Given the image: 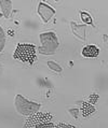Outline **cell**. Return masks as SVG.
<instances>
[{
  "label": "cell",
  "instance_id": "cell-1",
  "mask_svg": "<svg viewBox=\"0 0 108 128\" xmlns=\"http://www.w3.org/2000/svg\"><path fill=\"white\" fill-rule=\"evenodd\" d=\"M14 58L17 60H21L23 62H29L32 64L37 59V51L36 46L32 44H19L14 53Z\"/></svg>",
  "mask_w": 108,
  "mask_h": 128
},
{
  "label": "cell",
  "instance_id": "cell-2",
  "mask_svg": "<svg viewBox=\"0 0 108 128\" xmlns=\"http://www.w3.org/2000/svg\"><path fill=\"white\" fill-rule=\"evenodd\" d=\"M51 120H53V115L50 113H42V112H38L36 114L31 115L30 117H28V120L25 123V128H31V127H36L41 124H45V123H50Z\"/></svg>",
  "mask_w": 108,
  "mask_h": 128
},
{
  "label": "cell",
  "instance_id": "cell-3",
  "mask_svg": "<svg viewBox=\"0 0 108 128\" xmlns=\"http://www.w3.org/2000/svg\"><path fill=\"white\" fill-rule=\"evenodd\" d=\"M99 54V50L98 48L94 46V45H88L83 48L82 51V55L84 57H96Z\"/></svg>",
  "mask_w": 108,
  "mask_h": 128
},
{
  "label": "cell",
  "instance_id": "cell-4",
  "mask_svg": "<svg viewBox=\"0 0 108 128\" xmlns=\"http://www.w3.org/2000/svg\"><path fill=\"white\" fill-rule=\"evenodd\" d=\"M81 111H82V115L83 116H89L90 114H92L95 111L94 106L86 102H81Z\"/></svg>",
  "mask_w": 108,
  "mask_h": 128
},
{
  "label": "cell",
  "instance_id": "cell-5",
  "mask_svg": "<svg viewBox=\"0 0 108 128\" xmlns=\"http://www.w3.org/2000/svg\"><path fill=\"white\" fill-rule=\"evenodd\" d=\"M48 65L51 67V69H53V70L59 71V72H61V71H62V69H61V67H60L59 65H56V64H53L52 62H48Z\"/></svg>",
  "mask_w": 108,
  "mask_h": 128
},
{
  "label": "cell",
  "instance_id": "cell-6",
  "mask_svg": "<svg viewBox=\"0 0 108 128\" xmlns=\"http://www.w3.org/2000/svg\"><path fill=\"white\" fill-rule=\"evenodd\" d=\"M37 128H55V126L50 122V123H45V124H41V125H38L36 126Z\"/></svg>",
  "mask_w": 108,
  "mask_h": 128
},
{
  "label": "cell",
  "instance_id": "cell-7",
  "mask_svg": "<svg viewBox=\"0 0 108 128\" xmlns=\"http://www.w3.org/2000/svg\"><path fill=\"white\" fill-rule=\"evenodd\" d=\"M3 45H5V36H3V31L0 29V51L3 48Z\"/></svg>",
  "mask_w": 108,
  "mask_h": 128
},
{
  "label": "cell",
  "instance_id": "cell-8",
  "mask_svg": "<svg viewBox=\"0 0 108 128\" xmlns=\"http://www.w3.org/2000/svg\"><path fill=\"white\" fill-rule=\"evenodd\" d=\"M97 99H98V95H96V94H92V95L89 97V101L91 102V104H95V102L97 101Z\"/></svg>",
  "mask_w": 108,
  "mask_h": 128
},
{
  "label": "cell",
  "instance_id": "cell-9",
  "mask_svg": "<svg viewBox=\"0 0 108 128\" xmlns=\"http://www.w3.org/2000/svg\"><path fill=\"white\" fill-rule=\"evenodd\" d=\"M82 15H83V16H82V18H83L84 20H85V23H91V18H90V16L89 17H85V16H88V14H84V13H82Z\"/></svg>",
  "mask_w": 108,
  "mask_h": 128
},
{
  "label": "cell",
  "instance_id": "cell-10",
  "mask_svg": "<svg viewBox=\"0 0 108 128\" xmlns=\"http://www.w3.org/2000/svg\"><path fill=\"white\" fill-rule=\"evenodd\" d=\"M55 128H74L73 126H69V125H65V124H59Z\"/></svg>",
  "mask_w": 108,
  "mask_h": 128
},
{
  "label": "cell",
  "instance_id": "cell-11",
  "mask_svg": "<svg viewBox=\"0 0 108 128\" xmlns=\"http://www.w3.org/2000/svg\"><path fill=\"white\" fill-rule=\"evenodd\" d=\"M0 16H1V14H0Z\"/></svg>",
  "mask_w": 108,
  "mask_h": 128
}]
</instances>
